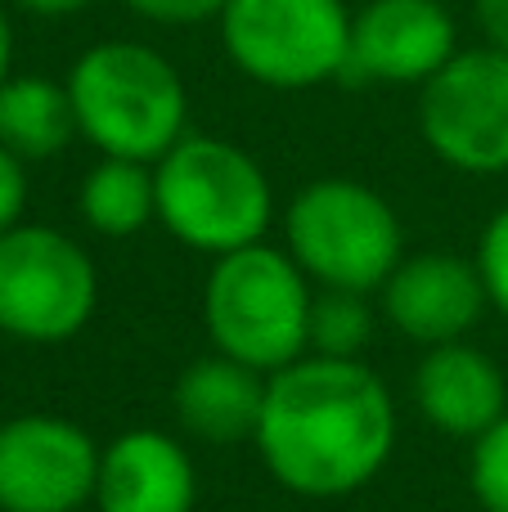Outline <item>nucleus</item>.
<instances>
[{
    "instance_id": "nucleus-1",
    "label": "nucleus",
    "mask_w": 508,
    "mask_h": 512,
    "mask_svg": "<svg viewBox=\"0 0 508 512\" xmlns=\"http://www.w3.org/2000/svg\"><path fill=\"white\" fill-rule=\"evenodd\" d=\"M396 436V400L365 360L302 355L266 378L252 445L279 490L329 504L365 490L392 463Z\"/></svg>"
},
{
    "instance_id": "nucleus-2",
    "label": "nucleus",
    "mask_w": 508,
    "mask_h": 512,
    "mask_svg": "<svg viewBox=\"0 0 508 512\" xmlns=\"http://www.w3.org/2000/svg\"><path fill=\"white\" fill-rule=\"evenodd\" d=\"M77 135L99 158L158 162L189 135V90L176 63L144 41H99L72 63Z\"/></svg>"
},
{
    "instance_id": "nucleus-3",
    "label": "nucleus",
    "mask_w": 508,
    "mask_h": 512,
    "mask_svg": "<svg viewBox=\"0 0 508 512\" xmlns=\"http://www.w3.org/2000/svg\"><path fill=\"white\" fill-rule=\"evenodd\" d=\"M311 301L315 283L288 248L261 239L252 248L212 256L203 279L207 342L270 378L311 355Z\"/></svg>"
},
{
    "instance_id": "nucleus-4",
    "label": "nucleus",
    "mask_w": 508,
    "mask_h": 512,
    "mask_svg": "<svg viewBox=\"0 0 508 512\" xmlns=\"http://www.w3.org/2000/svg\"><path fill=\"white\" fill-rule=\"evenodd\" d=\"M158 225L189 252L225 256L266 239L275 221V189L248 149L221 135L176 140L153 162Z\"/></svg>"
},
{
    "instance_id": "nucleus-5",
    "label": "nucleus",
    "mask_w": 508,
    "mask_h": 512,
    "mask_svg": "<svg viewBox=\"0 0 508 512\" xmlns=\"http://www.w3.org/2000/svg\"><path fill=\"white\" fill-rule=\"evenodd\" d=\"M284 248L315 288H347L374 297L405 256L396 207L351 176L311 180L284 216Z\"/></svg>"
},
{
    "instance_id": "nucleus-6",
    "label": "nucleus",
    "mask_w": 508,
    "mask_h": 512,
    "mask_svg": "<svg viewBox=\"0 0 508 512\" xmlns=\"http://www.w3.org/2000/svg\"><path fill=\"white\" fill-rule=\"evenodd\" d=\"M221 45L266 90H311L347 77L351 9L342 0H230Z\"/></svg>"
},
{
    "instance_id": "nucleus-7",
    "label": "nucleus",
    "mask_w": 508,
    "mask_h": 512,
    "mask_svg": "<svg viewBox=\"0 0 508 512\" xmlns=\"http://www.w3.org/2000/svg\"><path fill=\"white\" fill-rule=\"evenodd\" d=\"M99 306V270L72 234L27 225L0 234V333L23 346H63Z\"/></svg>"
},
{
    "instance_id": "nucleus-8",
    "label": "nucleus",
    "mask_w": 508,
    "mask_h": 512,
    "mask_svg": "<svg viewBox=\"0 0 508 512\" xmlns=\"http://www.w3.org/2000/svg\"><path fill=\"white\" fill-rule=\"evenodd\" d=\"M423 144L464 176L508 171V54L459 50L428 86H419Z\"/></svg>"
},
{
    "instance_id": "nucleus-9",
    "label": "nucleus",
    "mask_w": 508,
    "mask_h": 512,
    "mask_svg": "<svg viewBox=\"0 0 508 512\" xmlns=\"http://www.w3.org/2000/svg\"><path fill=\"white\" fill-rule=\"evenodd\" d=\"M104 445L59 414L0 423V512H81L95 504Z\"/></svg>"
},
{
    "instance_id": "nucleus-10",
    "label": "nucleus",
    "mask_w": 508,
    "mask_h": 512,
    "mask_svg": "<svg viewBox=\"0 0 508 512\" xmlns=\"http://www.w3.org/2000/svg\"><path fill=\"white\" fill-rule=\"evenodd\" d=\"M455 54L459 27L441 0H369L351 14V81L428 86Z\"/></svg>"
},
{
    "instance_id": "nucleus-11",
    "label": "nucleus",
    "mask_w": 508,
    "mask_h": 512,
    "mask_svg": "<svg viewBox=\"0 0 508 512\" xmlns=\"http://www.w3.org/2000/svg\"><path fill=\"white\" fill-rule=\"evenodd\" d=\"M378 310L414 346L464 342L491 310L477 261L459 252H414L401 256L387 283L378 288Z\"/></svg>"
},
{
    "instance_id": "nucleus-12",
    "label": "nucleus",
    "mask_w": 508,
    "mask_h": 512,
    "mask_svg": "<svg viewBox=\"0 0 508 512\" xmlns=\"http://www.w3.org/2000/svg\"><path fill=\"white\" fill-rule=\"evenodd\" d=\"M194 504L198 468L180 436L162 427H131L99 450V512H194Z\"/></svg>"
},
{
    "instance_id": "nucleus-13",
    "label": "nucleus",
    "mask_w": 508,
    "mask_h": 512,
    "mask_svg": "<svg viewBox=\"0 0 508 512\" xmlns=\"http://www.w3.org/2000/svg\"><path fill=\"white\" fill-rule=\"evenodd\" d=\"M414 409L423 423L455 441H482L508 414L504 369L473 342L428 346L414 369Z\"/></svg>"
},
{
    "instance_id": "nucleus-14",
    "label": "nucleus",
    "mask_w": 508,
    "mask_h": 512,
    "mask_svg": "<svg viewBox=\"0 0 508 512\" xmlns=\"http://www.w3.org/2000/svg\"><path fill=\"white\" fill-rule=\"evenodd\" d=\"M266 405V373L212 351L194 360L171 387V409L185 436L203 445H248Z\"/></svg>"
},
{
    "instance_id": "nucleus-15",
    "label": "nucleus",
    "mask_w": 508,
    "mask_h": 512,
    "mask_svg": "<svg viewBox=\"0 0 508 512\" xmlns=\"http://www.w3.org/2000/svg\"><path fill=\"white\" fill-rule=\"evenodd\" d=\"M77 140L68 81L9 77L0 86V144L23 162H50Z\"/></svg>"
},
{
    "instance_id": "nucleus-16",
    "label": "nucleus",
    "mask_w": 508,
    "mask_h": 512,
    "mask_svg": "<svg viewBox=\"0 0 508 512\" xmlns=\"http://www.w3.org/2000/svg\"><path fill=\"white\" fill-rule=\"evenodd\" d=\"M77 212L86 230L99 239H135L144 225L158 221V185H153V162L135 158H99L81 176Z\"/></svg>"
},
{
    "instance_id": "nucleus-17",
    "label": "nucleus",
    "mask_w": 508,
    "mask_h": 512,
    "mask_svg": "<svg viewBox=\"0 0 508 512\" xmlns=\"http://www.w3.org/2000/svg\"><path fill=\"white\" fill-rule=\"evenodd\" d=\"M383 310L369 301V292L347 288H315L311 301V355L329 360H365L369 342L378 333Z\"/></svg>"
},
{
    "instance_id": "nucleus-18",
    "label": "nucleus",
    "mask_w": 508,
    "mask_h": 512,
    "mask_svg": "<svg viewBox=\"0 0 508 512\" xmlns=\"http://www.w3.org/2000/svg\"><path fill=\"white\" fill-rule=\"evenodd\" d=\"M468 490L482 512H508V414L468 445Z\"/></svg>"
},
{
    "instance_id": "nucleus-19",
    "label": "nucleus",
    "mask_w": 508,
    "mask_h": 512,
    "mask_svg": "<svg viewBox=\"0 0 508 512\" xmlns=\"http://www.w3.org/2000/svg\"><path fill=\"white\" fill-rule=\"evenodd\" d=\"M473 261H477V274H482V288H486L491 310H500L508 319V207H500V212L486 221Z\"/></svg>"
},
{
    "instance_id": "nucleus-20",
    "label": "nucleus",
    "mask_w": 508,
    "mask_h": 512,
    "mask_svg": "<svg viewBox=\"0 0 508 512\" xmlns=\"http://www.w3.org/2000/svg\"><path fill=\"white\" fill-rule=\"evenodd\" d=\"M135 18L144 23H162V27H194V23H212L221 18V9L230 0H122Z\"/></svg>"
},
{
    "instance_id": "nucleus-21",
    "label": "nucleus",
    "mask_w": 508,
    "mask_h": 512,
    "mask_svg": "<svg viewBox=\"0 0 508 512\" xmlns=\"http://www.w3.org/2000/svg\"><path fill=\"white\" fill-rule=\"evenodd\" d=\"M27 212V162L0 144V234L14 230Z\"/></svg>"
},
{
    "instance_id": "nucleus-22",
    "label": "nucleus",
    "mask_w": 508,
    "mask_h": 512,
    "mask_svg": "<svg viewBox=\"0 0 508 512\" xmlns=\"http://www.w3.org/2000/svg\"><path fill=\"white\" fill-rule=\"evenodd\" d=\"M473 9H477V27H482L486 45L508 54V0H473Z\"/></svg>"
},
{
    "instance_id": "nucleus-23",
    "label": "nucleus",
    "mask_w": 508,
    "mask_h": 512,
    "mask_svg": "<svg viewBox=\"0 0 508 512\" xmlns=\"http://www.w3.org/2000/svg\"><path fill=\"white\" fill-rule=\"evenodd\" d=\"M27 14H41V18H68V14H81L90 9L95 0H18Z\"/></svg>"
},
{
    "instance_id": "nucleus-24",
    "label": "nucleus",
    "mask_w": 508,
    "mask_h": 512,
    "mask_svg": "<svg viewBox=\"0 0 508 512\" xmlns=\"http://www.w3.org/2000/svg\"><path fill=\"white\" fill-rule=\"evenodd\" d=\"M9 68H14V27H9V14L0 9V86L14 77Z\"/></svg>"
},
{
    "instance_id": "nucleus-25",
    "label": "nucleus",
    "mask_w": 508,
    "mask_h": 512,
    "mask_svg": "<svg viewBox=\"0 0 508 512\" xmlns=\"http://www.w3.org/2000/svg\"><path fill=\"white\" fill-rule=\"evenodd\" d=\"M0 423H5V418H0Z\"/></svg>"
}]
</instances>
